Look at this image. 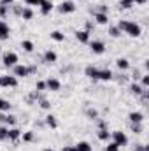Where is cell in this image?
Wrapping results in <instances>:
<instances>
[{"instance_id":"cell-1","label":"cell","mask_w":149,"mask_h":151,"mask_svg":"<svg viewBox=\"0 0 149 151\" xmlns=\"http://www.w3.org/2000/svg\"><path fill=\"white\" fill-rule=\"evenodd\" d=\"M117 28H119L121 32L128 34L130 37H139V35L142 34V28H140V25H137V23H132V21H125V19H121V21L117 23Z\"/></svg>"},{"instance_id":"cell-2","label":"cell","mask_w":149,"mask_h":151,"mask_svg":"<svg viewBox=\"0 0 149 151\" xmlns=\"http://www.w3.org/2000/svg\"><path fill=\"white\" fill-rule=\"evenodd\" d=\"M0 86L16 88L18 86V77L16 76H0Z\"/></svg>"},{"instance_id":"cell-3","label":"cell","mask_w":149,"mask_h":151,"mask_svg":"<svg viewBox=\"0 0 149 151\" xmlns=\"http://www.w3.org/2000/svg\"><path fill=\"white\" fill-rule=\"evenodd\" d=\"M2 62H4V65H7V67H14V65L18 63V55H16V53H12V51H9V53H5V55H4Z\"/></svg>"},{"instance_id":"cell-4","label":"cell","mask_w":149,"mask_h":151,"mask_svg":"<svg viewBox=\"0 0 149 151\" xmlns=\"http://www.w3.org/2000/svg\"><path fill=\"white\" fill-rule=\"evenodd\" d=\"M60 12H63V14H70V12H74L75 11V4L72 0H65V2H62L60 4Z\"/></svg>"},{"instance_id":"cell-5","label":"cell","mask_w":149,"mask_h":151,"mask_svg":"<svg viewBox=\"0 0 149 151\" xmlns=\"http://www.w3.org/2000/svg\"><path fill=\"white\" fill-rule=\"evenodd\" d=\"M112 137H114V142L121 148V146H126L128 144V137L123 134V132H114L112 134Z\"/></svg>"},{"instance_id":"cell-6","label":"cell","mask_w":149,"mask_h":151,"mask_svg":"<svg viewBox=\"0 0 149 151\" xmlns=\"http://www.w3.org/2000/svg\"><path fill=\"white\" fill-rule=\"evenodd\" d=\"M90 47H91V51H93L95 55H102V53L105 51V44H104L102 40H93V42L90 44Z\"/></svg>"},{"instance_id":"cell-7","label":"cell","mask_w":149,"mask_h":151,"mask_svg":"<svg viewBox=\"0 0 149 151\" xmlns=\"http://www.w3.org/2000/svg\"><path fill=\"white\" fill-rule=\"evenodd\" d=\"M11 35V28L5 21H0V40H7Z\"/></svg>"},{"instance_id":"cell-8","label":"cell","mask_w":149,"mask_h":151,"mask_svg":"<svg viewBox=\"0 0 149 151\" xmlns=\"http://www.w3.org/2000/svg\"><path fill=\"white\" fill-rule=\"evenodd\" d=\"M46 88L51 90V91H58V90L62 88V83H60L58 79L53 77V79H47V81H46Z\"/></svg>"},{"instance_id":"cell-9","label":"cell","mask_w":149,"mask_h":151,"mask_svg":"<svg viewBox=\"0 0 149 151\" xmlns=\"http://www.w3.org/2000/svg\"><path fill=\"white\" fill-rule=\"evenodd\" d=\"M30 74V69H27L25 65H14V76L18 77H25Z\"/></svg>"},{"instance_id":"cell-10","label":"cell","mask_w":149,"mask_h":151,"mask_svg":"<svg viewBox=\"0 0 149 151\" xmlns=\"http://www.w3.org/2000/svg\"><path fill=\"white\" fill-rule=\"evenodd\" d=\"M51 11H53V4H51L49 0H42V2H40V12H42L44 16H47Z\"/></svg>"},{"instance_id":"cell-11","label":"cell","mask_w":149,"mask_h":151,"mask_svg":"<svg viewBox=\"0 0 149 151\" xmlns=\"http://www.w3.org/2000/svg\"><path fill=\"white\" fill-rule=\"evenodd\" d=\"M56 60H58V56H56V53H54V51H51V49H49V51H46V53H44V62H47V63H54Z\"/></svg>"},{"instance_id":"cell-12","label":"cell","mask_w":149,"mask_h":151,"mask_svg":"<svg viewBox=\"0 0 149 151\" xmlns=\"http://www.w3.org/2000/svg\"><path fill=\"white\" fill-rule=\"evenodd\" d=\"M75 37L79 42H90V32L88 30H81V32H75Z\"/></svg>"},{"instance_id":"cell-13","label":"cell","mask_w":149,"mask_h":151,"mask_svg":"<svg viewBox=\"0 0 149 151\" xmlns=\"http://www.w3.org/2000/svg\"><path fill=\"white\" fill-rule=\"evenodd\" d=\"M95 21H97L98 25H107L109 18H107V14H105V12H97V14H95Z\"/></svg>"},{"instance_id":"cell-14","label":"cell","mask_w":149,"mask_h":151,"mask_svg":"<svg viewBox=\"0 0 149 151\" xmlns=\"http://www.w3.org/2000/svg\"><path fill=\"white\" fill-rule=\"evenodd\" d=\"M98 79H102V81H111V79H112V72L109 70V69L98 70Z\"/></svg>"},{"instance_id":"cell-15","label":"cell","mask_w":149,"mask_h":151,"mask_svg":"<svg viewBox=\"0 0 149 151\" xmlns=\"http://www.w3.org/2000/svg\"><path fill=\"white\" fill-rule=\"evenodd\" d=\"M128 118H130V121H132V123H142L144 114H142V113H130V114H128Z\"/></svg>"},{"instance_id":"cell-16","label":"cell","mask_w":149,"mask_h":151,"mask_svg":"<svg viewBox=\"0 0 149 151\" xmlns=\"http://www.w3.org/2000/svg\"><path fill=\"white\" fill-rule=\"evenodd\" d=\"M77 151H91V144L90 142H86V141H81V142H77L74 146Z\"/></svg>"},{"instance_id":"cell-17","label":"cell","mask_w":149,"mask_h":151,"mask_svg":"<svg viewBox=\"0 0 149 151\" xmlns=\"http://www.w3.org/2000/svg\"><path fill=\"white\" fill-rule=\"evenodd\" d=\"M19 14H21V18H23V19H32V18H34V11H32L30 7H23Z\"/></svg>"},{"instance_id":"cell-18","label":"cell","mask_w":149,"mask_h":151,"mask_svg":"<svg viewBox=\"0 0 149 151\" xmlns=\"http://www.w3.org/2000/svg\"><path fill=\"white\" fill-rule=\"evenodd\" d=\"M116 65H117L119 70H126V69L130 67V63H128L126 58H117V60H116Z\"/></svg>"},{"instance_id":"cell-19","label":"cell","mask_w":149,"mask_h":151,"mask_svg":"<svg viewBox=\"0 0 149 151\" xmlns=\"http://www.w3.org/2000/svg\"><path fill=\"white\" fill-rule=\"evenodd\" d=\"M84 72H86L88 77H91V79H98V69H95V67H91V65H90V67H86V70H84Z\"/></svg>"},{"instance_id":"cell-20","label":"cell","mask_w":149,"mask_h":151,"mask_svg":"<svg viewBox=\"0 0 149 151\" xmlns=\"http://www.w3.org/2000/svg\"><path fill=\"white\" fill-rule=\"evenodd\" d=\"M146 88H142L140 84H137V83H133V84H130V91L133 93V95H142V91H144Z\"/></svg>"},{"instance_id":"cell-21","label":"cell","mask_w":149,"mask_h":151,"mask_svg":"<svg viewBox=\"0 0 149 151\" xmlns=\"http://www.w3.org/2000/svg\"><path fill=\"white\" fill-rule=\"evenodd\" d=\"M0 121H4V123H7V125H14V123H16V118L11 116V114H0Z\"/></svg>"},{"instance_id":"cell-22","label":"cell","mask_w":149,"mask_h":151,"mask_svg":"<svg viewBox=\"0 0 149 151\" xmlns=\"http://www.w3.org/2000/svg\"><path fill=\"white\" fill-rule=\"evenodd\" d=\"M19 135H21V132H19L18 128H11V130L7 132V139H11V141H16Z\"/></svg>"},{"instance_id":"cell-23","label":"cell","mask_w":149,"mask_h":151,"mask_svg":"<svg viewBox=\"0 0 149 151\" xmlns=\"http://www.w3.org/2000/svg\"><path fill=\"white\" fill-rule=\"evenodd\" d=\"M51 39H53V40H56V42H62V40H65V34H62V32L54 30V32H51Z\"/></svg>"},{"instance_id":"cell-24","label":"cell","mask_w":149,"mask_h":151,"mask_svg":"<svg viewBox=\"0 0 149 151\" xmlns=\"http://www.w3.org/2000/svg\"><path fill=\"white\" fill-rule=\"evenodd\" d=\"M21 47H23L27 53H32V51H34V42H32V40H23V42H21Z\"/></svg>"},{"instance_id":"cell-25","label":"cell","mask_w":149,"mask_h":151,"mask_svg":"<svg viewBox=\"0 0 149 151\" xmlns=\"http://www.w3.org/2000/svg\"><path fill=\"white\" fill-rule=\"evenodd\" d=\"M46 123H47V127H51V128H56V127H58V123H56V119H54L53 114H47V116H46Z\"/></svg>"},{"instance_id":"cell-26","label":"cell","mask_w":149,"mask_h":151,"mask_svg":"<svg viewBox=\"0 0 149 151\" xmlns=\"http://www.w3.org/2000/svg\"><path fill=\"white\" fill-rule=\"evenodd\" d=\"M97 135H98V139H100V141H109V139H111V134L107 132V128L98 130V134H97Z\"/></svg>"},{"instance_id":"cell-27","label":"cell","mask_w":149,"mask_h":151,"mask_svg":"<svg viewBox=\"0 0 149 151\" xmlns=\"http://www.w3.org/2000/svg\"><path fill=\"white\" fill-rule=\"evenodd\" d=\"M9 109H11V104H9L7 100L0 99V111H2V113H5V111H9Z\"/></svg>"},{"instance_id":"cell-28","label":"cell","mask_w":149,"mask_h":151,"mask_svg":"<svg viewBox=\"0 0 149 151\" xmlns=\"http://www.w3.org/2000/svg\"><path fill=\"white\" fill-rule=\"evenodd\" d=\"M7 132H9L7 127H0V141H5L7 139Z\"/></svg>"},{"instance_id":"cell-29","label":"cell","mask_w":149,"mask_h":151,"mask_svg":"<svg viewBox=\"0 0 149 151\" xmlns=\"http://www.w3.org/2000/svg\"><path fill=\"white\" fill-rule=\"evenodd\" d=\"M109 34H111L112 37H119L121 35V30L117 27H112V28H109Z\"/></svg>"},{"instance_id":"cell-30","label":"cell","mask_w":149,"mask_h":151,"mask_svg":"<svg viewBox=\"0 0 149 151\" xmlns=\"http://www.w3.org/2000/svg\"><path fill=\"white\" fill-rule=\"evenodd\" d=\"M23 141H25V142H32V141H34V132H27V134H23Z\"/></svg>"},{"instance_id":"cell-31","label":"cell","mask_w":149,"mask_h":151,"mask_svg":"<svg viewBox=\"0 0 149 151\" xmlns=\"http://www.w3.org/2000/svg\"><path fill=\"white\" fill-rule=\"evenodd\" d=\"M105 151H119V146H117L116 142H109V144L105 146Z\"/></svg>"},{"instance_id":"cell-32","label":"cell","mask_w":149,"mask_h":151,"mask_svg":"<svg viewBox=\"0 0 149 151\" xmlns=\"http://www.w3.org/2000/svg\"><path fill=\"white\" fill-rule=\"evenodd\" d=\"M35 90H37V91H42V90H46V81H39L37 84H35Z\"/></svg>"},{"instance_id":"cell-33","label":"cell","mask_w":149,"mask_h":151,"mask_svg":"<svg viewBox=\"0 0 149 151\" xmlns=\"http://www.w3.org/2000/svg\"><path fill=\"white\" fill-rule=\"evenodd\" d=\"M133 4H130V2H126V0H121V4H119V7L121 9H130Z\"/></svg>"},{"instance_id":"cell-34","label":"cell","mask_w":149,"mask_h":151,"mask_svg":"<svg viewBox=\"0 0 149 151\" xmlns=\"http://www.w3.org/2000/svg\"><path fill=\"white\" fill-rule=\"evenodd\" d=\"M7 9H9L7 5H0V16H2V18L7 16Z\"/></svg>"},{"instance_id":"cell-35","label":"cell","mask_w":149,"mask_h":151,"mask_svg":"<svg viewBox=\"0 0 149 151\" xmlns=\"http://www.w3.org/2000/svg\"><path fill=\"white\" fill-rule=\"evenodd\" d=\"M25 2H27V5H40L42 0H25Z\"/></svg>"},{"instance_id":"cell-36","label":"cell","mask_w":149,"mask_h":151,"mask_svg":"<svg viewBox=\"0 0 149 151\" xmlns=\"http://www.w3.org/2000/svg\"><path fill=\"white\" fill-rule=\"evenodd\" d=\"M40 107H42V109H49V107H51V104H49L47 100H40Z\"/></svg>"},{"instance_id":"cell-37","label":"cell","mask_w":149,"mask_h":151,"mask_svg":"<svg viewBox=\"0 0 149 151\" xmlns=\"http://www.w3.org/2000/svg\"><path fill=\"white\" fill-rule=\"evenodd\" d=\"M149 86V76H144L142 77V88H148Z\"/></svg>"},{"instance_id":"cell-38","label":"cell","mask_w":149,"mask_h":151,"mask_svg":"<svg viewBox=\"0 0 149 151\" xmlns=\"http://www.w3.org/2000/svg\"><path fill=\"white\" fill-rule=\"evenodd\" d=\"M132 128H133V132H135V134H140V127H139V123H133V127H132Z\"/></svg>"},{"instance_id":"cell-39","label":"cell","mask_w":149,"mask_h":151,"mask_svg":"<svg viewBox=\"0 0 149 151\" xmlns=\"http://www.w3.org/2000/svg\"><path fill=\"white\" fill-rule=\"evenodd\" d=\"M88 116H90V118H93V119H95V118H97V116H98V114H97V111H91V109H90V111H88Z\"/></svg>"},{"instance_id":"cell-40","label":"cell","mask_w":149,"mask_h":151,"mask_svg":"<svg viewBox=\"0 0 149 151\" xmlns=\"http://www.w3.org/2000/svg\"><path fill=\"white\" fill-rule=\"evenodd\" d=\"M130 4H146V0H126Z\"/></svg>"},{"instance_id":"cell-41","label":"cell","mask_w":149,"mask_h":151,"mask_svg":"<svg viewBox=\"0 0 149 151\" xmlns=\"http://www.w3.org/2000/svg\"><path fill=\"white\" fill-rule=\"evenodd\" d=\"M98 127H100V130H104V128H107V123H105V121H100Z\"/></svg>"},{"instance_id":"cell-42","label":"cell","mask_w":149,"mask_h":151,"mask_svg":"<svg viewBox=\"0 0 149 151\" xmlns=\"http://www.w3.org/2000/svg\"><path fill=\"white\" fill-rule=\"evenodd\" d=\"M12 2H14V0H2V5H7V7H9Z\"/></svg>"},{"instance_id":"cell-43","label":"cell","mask_w":149,"mask_h":151,"mask_svg":"<svg viewBox=\"0 0 149 151\" xmlns=\"http://www.w3.org/2000/svg\"><path fill=\"white\" fill-rule=\"evenodd\" d=\"M63 151H77L74 148V146H65V148H63Z\"/></svg>"},{"instance_id":"cell-44","label":"cell","mask_w":149,"mask_h":151,"mask_svg":"<svg viewBox=\"0 0 149 151\" xmlns=\"http://www.w3.org/2000/svg\"><path fill=\"white\" fill-rule=\"evenodd\" d=\"M135 151H142V146H137V148H135Z\"/></svg>"},{"instance_id":"cell-45","label":"cell","mask_w":149,"mask_h":151,"mask_svg":"<svg viewBox=\"0 0 149 151\" xmlns=\"http://www.w3.org/2000/svg\"><path fill=\"white\" fill-rule=\"evenodd\" d=\"M44 151H53V150H51V148H46V150H44Z\"/></svg>"}]
</instances>
